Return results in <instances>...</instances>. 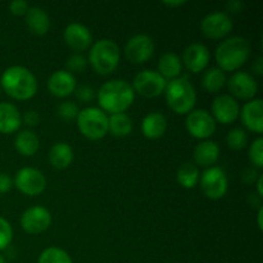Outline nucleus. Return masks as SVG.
Segmentation results:
<instances>
[{"instance_id":"obj_1","label":"nucleus","mask_w":263,"mask_h":263,"mask_svg":"<svg viewBox=\"0 0 263 263\" xmlns=\"http://www.w3.org/2000/svg\"><path fill=\"white\" fill-rule=\"evenodd\" d=\"M97 99L103 112L125 113L135 100V91L126 80L115 79L104 82L97 92Z\"/></svg>"},{"instance_id":"obj_2","label":"nucleus","mask_w":263,"mask_h":263,"mask_svg":"<svg viewBox=\"0 0 263 263\" xmlns=\"http://www.w3.org/2000/svg\"><path fill=\"white\" fill-rule=\"evenodd\" d=\"M2 90L17 100L31 99L37 91L35 74L23 66L8 67L0 77Z\"/></svg>"},{"instance_id":"obj_3","label":"nucleus","mask_w":263,"mask_h":263,"mask_svg":"<svg viewBox=\"0 0 263 263\" xmlns=\"http://www.w3.org/2000/svg\"><path fill=\"white\" fill-rule=\"evenodd\" d=\"M216 62L223 72L240 68L251 57V44L241 36H233L221 41L216 49Z\"/></svg>"},{"instance_id":"obj_4","label":"nucleus","mask_w":263,"mask_h":263,"mask_svg":"<svg viewBox=\"0 0 263 263\" xmlns=\"http://www.w3.org/2000/svg\"><path fill=\"white\" fill-rule=\"evenodd\" d=\"M164 95L168 107L179 115H187L192 112L197 103V92L186 76H180L167 81Z\"/></svg>"},{"instance_id":"obj_5","label":"nucleus","mask_w":263,"mask_h":263,"mask_svg":"<svg viewBox=\"0 0 263 263\" xmlns=\"http://www.w3.org/2000/svg\"><path fill=\"white\" fill-rule=\"evenodd\" d=\"M120 46L110 39H100L90 46L89 63L99 74H109L120 63Z\"/></svg>"},{"instance_id":"obj_6","label":"nucleus","mask_w":263,"mask_h":263,"mask_svg":"<svg viewBox=\"0 0 263 263\" xmlns=\"http://www.w3.org/2000/svg\"><path fill=\"white\" fill-rule=\"evenodd\" d=\"M76 121L80 133L90 140H99L108 134V116L100 108L87 107L80 110Z\"/></svg>"},{"instance_id":"obj_7","label":"nucleus","mask_w":263,"mask_h":263,"mask_svg":"<svg viewBox=\"0 0 263 263\" xmlns=\"http://www.w3.org/2000/svg\"><path fill=\"white\" fill-rule=\"evenodd\" d=\"M200 189L210 199H221L228 193L229 181L221 167L212 166L205 168L199 177Z\"/></svg>"},{"instance_id":"obj_8","label":"nucleus","mask_w":263,"mask_h":263,"mask_svg":"<svg viewBox=\"0 0 263 263\" xmlns=\"http://www.w3.org/2000/svg\"><path fill=\"white\" fill-rule=\"evenodd\" d=\"M13 185H15L21 193L26 195H39L45 190L46 177L40 170L33 167H23L15 174Z\"/></svg>"},{"instance_id":"obj_9","label":"nucleus","mask_w":263,"mask_h":263,"mask_svg":"<svg viewBox=\"0 0 263 263\" xmlns=\"http://www.w3.org/2000/svg\"><path fill=\"white\" fill-rule=\"evenodd\" d=\"M167 80L163 79L161 74L154 69H144L139 72L133 81L134 91L139 92L145 98L159 97L166 89Z\"/></svg>"},{"instance_id":"obj_10","label":"nucleus","mask_w":263,"mask_h":263,"mask_svg":"<svg viewBox=\"0 0 263 263\" xmlns=\"http://www.w3.org/2000/svg\"><path fill=\"white\" fill-rule=\"evenodd\" d=\"M187 133L197 139H208L216 131V121L208 110L193 109L185 120Z\"/></svg>"},{"instance_id":"obj_11","label":"nucleus","mask_w":263,"mask_h":263,"mask_svg":"<svg viewBox=\"0 0 263 263\" xmlns=\"http://www.w3.org/2000/svg\"><path fill=\"white\" fill-rule=\"evenodd\" d=\"M51 225V215L48 208L43 205H33L27 208L21 216V226L23 231L31 235L41 234Z\"/></svg>"},{"instance_id":"obj_12","label":"nucleus","mask_w":263,"mask_h":263,"mask_svg":"<svg viewBox=\"0 0 263 263\" xmlns=\"http://www.w3.org/2000/svg\"><path fill=\"white\" fill-rule=\"evenodd\" d=\"M154 49L156 45L151 36L146 33H138L128 39L126 43L125 55L134 64H140L152 58Z\"/></svg>"},{"instance_id":"obj_13","label":"nucleus","mask_w":263,"mask_h":263,"mask_svg":"<svg viewBox=\"0 0 263 263\" xmlns=\"http://www.w3.org/2000/svg\"><path fill=\"white\" fill-rule=\"evenodd\" d=\"M226 85H228L230 95L236 100H252L254 99L257 91H258V84H257L256 79L248 72H235L226 81Z\"/></svg>"},{"instance_id":"obj_14","label":"nucleus","mask_w":263,"mask_h":263,"mask_svg":"<svg viewBox=\"0 0 263 263\" xmlns=\"http://www.w3.org/2000/svg\"><path fill=\"white\" fill-rule=\"evenodd\" d=\"M233 20L225 12H211L200 22V30L210 39H222L233 30Z\"/></svg>"},{"instance_id":"obj_15","label":"nucleus","mask_w":263,"mask_h":263,"mask_svg":"<svg viewBox=\"0 0 263 263\" xmlns=\"http://www.w3.org/2000/svg\"><path fill=\"white\" fill-rule=\"evenodd\" d=\"M211 110H212V117L215 121H218L223 125H230L240 113V105L235 98L231 97L230 94H221L213 99L211 104Z\"/></svg>"},{"instance_id":"obj_16","label":"nucleus","mask_w":263,"mask_h":263,"mask_svg":"<svg viewBox=\"0 0 263 263\" xmlns=\"http://www.w3.org/2000/svg\"><path fill=\"white\" fill-rule=\"evenodd\" d=\"M63 39L76 53L87 50L92 45V35L89 28L79 22H72L64 28Z\"/></svg>"},{"instance_id":"obj_17","label":"nucleus","mask_w":263,"mask_h":263,"mask_svg":"<svg viewBox=\"0 0 263 263\" xmlns=\"http://www.w3.org/2000/svg\"><path fill=\"white\" fill-rule=\"evenodd\" d=\"M211 53L204 44L192 43L182 54V63L192 73H199L208 66Z\"/></svg>"},{"instance_id":"obj_18","label":"nucleus","mask_w":263,"mask_h":263,"mask_svg":"<svg viewBox=\"0 0 263 263\" xmlns=\"http://www.w3.org/2000/svg\"><path fill=\"white\" fill-rule=\"evenodd\" d=\"M241 122L248 130L261 134L263 131V102L259 98L248 100L239 113Z\"/></svg>"},{"instance_id":"obj_19","label":"nucleus","mask_w":263,"mask_h":263,"mask_svg":"<svg viewBox=\"0 0 263 263\" xmlns=\"http://www.w3.org/2000/svg\"><path fill=\"white\" fill-rule=\"evenodd\" d=\"M76 86L77 81L74 74L69 73L66 69L53 72L48 80L49 91L57 98H66L73 94Z\"/></svg>"},{"instance_id":"obj_20","label":"nucleus","mask_w":263,"mask_h":263,"mask_svg":"<svg viewBox=\"0 0 263 263\" xmlns=\"http://www.w3.org/2000/svg\"><path fill=\"white\" fill-rule=\"evenodd\" d=\"M194 161L200 167H212L220 157V146L216 141L204 140L197 144L194 148Z\"/></svg>"},{"instance_id":"obj_21","label":"nucleus","mask_w":263,"mask_h":263,"mask_svg":"<svg viewBox=\"0 0 263 263\" xmlns=\"http://www.w3.org/2000/svg\"><path fill=\"white\" fill-rule=\"evenodd\" d=\"M26 25L32 33L43 36L50 30V17L40 7H30L25 14Z\"/></svg>"},{"instance_id":"obj_22","label":"nucleus","mask_w":263,"mask_h":263,"mask_svg":"<svg viewBox=\"0 0 263 263\" xmlns=\"http://www.w3.org/2000/svg\"><path fill=\"white\" fill-rule=\"evenodd\" d=\"M21 123H22V116L17 107L12 103H0V133H15L20 128Z\"/></svg>"},{"instance_id":"obj_23","label":"nucleus","mask_w":263,"mask_h":263,"mask_svg":"<svg viewBox=\"0 0 263 263\" xmlns=\"http://www.w3.org/2000/svg\"><path fill=\"white\" fill-rule=\"evenodd\" d=\"M157 72L166 80H174L181 76L182 62L181 58L174 51H166L161 55L157 66Z\"/></svg>"},{"instance_id":"obj_24","label":"nucleus","mask_w":263,"mask_h":263,"mask_svg":"<svg viewBox=\"0 0 263 263\" xmlns=\"http://www.w3.org/2000/svg\"><path fill=\"white\" fill-rule=\"evenodd\" d=\"M167 130V120L163 113L151 112L143 118L141 131L148 139H159Z\"/></svg>"},{"instance_id":"obj_25","label":"nucleus","mask_w":263,"mask_h":263,"mask_svg":"<svg viewBox=\"0 0 263 263\" xmlns=\"http://www.w3.org/2000/svg\"><path fill=\"white\" fill-rule=\"evenodd\" d=\"M73 161V149L64 141L55 143L49 152V162L57 170H64Z\"/></svg>"},{"instance_id":"obj_26","label":"nucleus","mask_w":263,"mask_h":263,"mask_svg":"<svg viewBox=\"0 0 263 263\" xmlns=\"http://www.w3.org/2000/svg\"><path fill=\"white\" fill-rule=\"evenodd\" d=\"M14 146L18 153L22 156L32 157L40 148V140L33 131L23 130L15 136Z\"/></svg>"},{"instance_id":"obj_27","label":"nucleus","mask_w":263,"mask_h":263,"mask_svg":"<svg viewBox=\"0 0 263 263\" xmlns=\"http://www.w3.org/2000/svg\"><path fill=\"white\" fill-rule=\"evenodd\" d=\"M133 126V120L126 113H115L108 117V131L116 138L130 135Z\"/></svg>"},{"instance_id":"obj_28","label":"nucleus","mask_w":263,"mask_h":263,"mask_svg":"<svg viewBox=\"0 0 263 263\" xmlns=\"http://www.w3.org/2000/svg\"><path fill=\"white\" fill-rule=\"evenodd\" d=\"M226 81H228L226 73L218 67L208 68L203 73L202 80H200L203 89L208 92H218L220 90H222V87L226 85Z\"/></svg>"},{"instance_id":"obj_29","label":"nucleus","mask_w":263,"mask_h":263,"mask_svg":"<svg viewBox=\"0 0 263 263\" xmlns=\"http://www.w3.org/2000/svg\"><path fill=\"white\" fill-rule=\"evenodd\" d=\"M199 168H198L195 164L185 163L177 170V182H179L182 187H185V189H193L194 186H197V185L199 184Z\"/></svg>"},{"instance_id":"obj_30","label":"nucleus","mask_w":263,"mask_h":263,"mask_svg":"<svg viewBox=\"0 0 263 263\" xmlns=\"http://www.w3.org/2000/svg\"><path fill=\"white\" fill-rule=\"evenodd\" d=\"M37 263H73L64 249L58 247H49L41 252Z\"/></svg>"},{"instance_id":"obj_31","label":"nucleus","mask_w":263,"mask_h":263,"mask_svg":"<svg viewBox=\"0 0 263 263\" xmlns=\"http://www.w3.org/2000/svg\"><path fill=\"white\" fill-rule=\"evenodd\" d=\"M226 144L233 151H241L248 144V135L246 130L240 127H235L230 130L226 135Z\"/></svg>"},{"instance_id":"obj_32","label":"nucleus","mask_w":263,"mask_h":263,"mask_svg":"<svg viewBox=\"0 0 263 263\" xmlns=\"http://www.w3.org/2000/svg\"><path fill=\"white\" fill-rule=\"evenodd\" d=\"M79 113V105L74 102H72V100H64V102H62L61 104L57 107V116H58L59 118H62L63 121H67V122L72 120H76Z\"/></svg>"},{"instance_id":"obj_33","label":"nucleus","mask_w":263,"mask_h":263,"mask_svg":"<svg viewBox=\"0 0 263 263\" xmlns=\"http://www.w3.org/2000/svg\"><path fill=\"white\" fill-rule=\"evenodd\" d=\"M87 59L81 53H73L66 61V71L69 73H81L86 69Z\"/></svg>"},{"instance_id":"obj_34","label":"nucleus","mask_w":263,"mask_h":263,"mask_svg":"<svg viewBox=\"0 0 263 263\" xmlns=\"http://www.w3.org/2000/svg\"><path fill=\"white\" fill-rule=\"evenodd\" d=\"M249 161L254 164L256 167L261 168L263 166V139L259 136L249 146Z\"/></svg>"},{"instance_id":"obj_35","label":"nucleus","mask_w":263,"mask_h":263,"mask_svg":"<svg viewBox=\"0 0 263 263\" xmlns=\"http://www.w3.org/2000/svg\"><path fill=\"white\" fill-rule=\"evenodd\" d=\"M13 239V229L10 223L0 216V251H4Z\"/></svg>"},{"instance_id":"obj_36","label":"nucleus","mask_w":263,"mask_h":263,"mask_svg":"<svg viewBox=\"0 0 263 263\" xmlns=\"http://www.w3.org/2000/svg\"><path fill=\"white\" fill-rule=\"evenodd\" d=\"M74 95H76L77 100L81 103H89L94 100V98L97 97L95 94V90L92 89L89 85H79L74 89Z\"/></svg>"},{"instance_id":"obj_37","label":"nucleus","mask_w":263,"mask_h":263,"mask_svg":"<svg viewBox=\"0 0 263 263\" xmlns=\"http://www.w3.org/2000/svg\"><path fill=\"white\" fill-rule=\"evenodd\" d=\"M28 8H30V5L25 0H13L9 3V10L14 15H25Z\"/></svg>"},{"instance_id":"obj_38","label":"nucleus","mask_w":263,"mask_h":263,"mask_svg":"<svg viewBox=\"0 0 263 263\" xmlns=\"http://www.w3.org/2000/svg\"><path fill=\"white\" fill-rule=\"evenodd\" d=\"M22 122L26 123L27 126H31V127H35V126H37L40 123V116L35 110H27L23 115Z\"/></svg>"},{"instance_id":"obj_39","label":"nucleus","mask_w":263,"mask_h":263,"mask_svg":"<svg viewBox=\"0 0 263 263\" xmlns=\"http://www.w3.org/2000/svg\"><path fill=\"white\" fill-rule=\"evenodd\" d=\"M13 186V180L12 177L8 174L0 172V194H5L9 192Z\"/></svg>"},{"instance_id":"obj_40","label":"nucleus","mask_w":263,"mask_h":263,"mask_svg":"<svg viewBox=\"0 0 263 263\" xmlns=\"http://www.w3.org/2000/svg\"><path fill=\"white\" fill-rule=\"evenodd\" d=\"M258 176H259V174L256 171V170L247 168V170H244V172L241 174V180H243L244 182H247V184H251V182L256 181V179Z\"/></svg>"},{"instance_id":"obj_41","label":"nucleus","mask_w":263,"mask_h":263,"mask_svg":"<svg viewBox=\"0 0 263 263\" xmlns=\"http://www.w3.org/2000/svg\"><path fill=\"white\" fill-rule=\"evenodd\" d=\"M226 7H228V10H230L231 13H238L240 12L241 8H243V3H241L240 0H230Z\"/></svg>"},{"instance_id":"obj_42","label":"nucleus","mask_w":263,"mask_h":263,"mask_svg":"<svg viewBox=\"0 0 263 263\" xmlns=\"http://www.w3.org/2000/svg\"><path fill=\"white\" fill-rule=\"evenodd\" d=\"M252 69H253L254 73H257V74L263 73V58L262 57H258V58L253 62V64H252Z\"/></svg>"},{"instance_id":"obj_43","label":"nucleus","mask_w":263,"mask_h":263,"mask_svg":"<svg viewBox=\"0 0 263 263\" xmlns=\"http://www.w3.org/2000/svg\"><path fill=\"white\" fill-rule=\"evenodd\" d=\"M163 4L170 8H176V7H181V5L186 4V0H176V2H174V0L168 2V0H166V2H163Z\"/></svg>"},{"instance_id":"obj_44","label":"nucleus","mask_w":263,"mask_h":263,"mask_svg":"<svg viewBox=\"0 0 263 263\" xmlns=\"http://www.w3.org/2000/svg\"><path fill=\"white\" fill-rule=\"evenodd\" d=\"M262 184H263V176L262 175H259V176L257 177V193H258V197H262L263 195Z\"/></svg>"},{"instance_id":"obj_45","label":"nucleus","mask_w":263,"mask_h":263,"mask_svg":"<svg viewBox=\"0 0 263 263\" xmlns=\"http://www.w3.org/2000/svg\"><path fill=\"white\" fill-rule=\"evenodd\" d=\"M262 215H263V207H259L258 213H257V222H258L259 230H262Z\"/></svg>"},{"instance_id":"obj_46","label":"nucleus","mask_w":263,"mask_h":263,"mask_svg":"<svg viewBox=\"0 0 263 263\" xmlns=\"http://www.w3.org/2000/svg\"><path fill=\"white\" fill-rule=\"evenodd\" d=\"M0 263H7V262H5L4 257H3V256H2V254H0Z\"/></svg>"},{"instance_id":"obj_47","label":"nucleus","mask_w":263,"mask_h":263,"mask_svg":"<svg viewBox=\"0 0 263 263\" xmlns=\"http://www.w3.org/2000/svg\"><path fill=\"white\" fill-rule=\"evenodd\" d=\"M0 92H2V85H0Z\"/></svg>"}]
</instances>
